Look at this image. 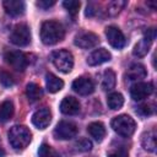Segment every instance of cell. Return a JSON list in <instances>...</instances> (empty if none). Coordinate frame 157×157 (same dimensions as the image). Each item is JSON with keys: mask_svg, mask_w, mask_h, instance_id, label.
<instances>
[{"mask_svg": "<svg viewBox=\"0 0 157 157\" xmlns=\"http://www.w3.org/2000/svg\"><path fill=\"white\" fill-rule=\"evenodd\" d=\"M65 36L64 26L58 21H45L40 27V39L45 45H53L63 40Z\"/></svg>", "mask_w": 157, "mask_h": 157, "instance_id": "1", "label": "cell"}, {"mask_svg": "<svg viewBox=\"0 0 157 157\" xmlns=\"http://www.w3.org/2000/svg\"><path fill=\"white\" fill-rule=\"evenodd\" d=\"M7 136H9L10 145L15 150L26 148L32 139V134H31L29 129L23 125H13L12 128H10Z\"/></svg>", "mask_w": 157, "mask_h": 157, "instance_id": "2", "label": "cell"}, {"mask_svg": "<svg viewBox=\"0 0 157 157\" xmlns=\"http://www.w3.org/2000/svg\"><path fill=\"white\" fill-rule=\"evenodd\" d=\"M110 125L118 135L124 136V137L131 136L136 129L135 120L130 115H126V114H120L118 117H114Z\"/></svg>", "mask_w": 157, "mask_h": 157, "instance_id": "3", "label": "cell"}, {"mask_svg": "<svg viewBox=\"0 0 157 157\" xmlns=\"http://www.w3.org/2000/svg\"><path fill=\"white\" fill-rule=\"evenodd\" d=\"M52 61L54 66L64 74L70 72L74 67V56L69 50H65V49H59L53 52Z\"/></svg>", "mask_w": 157, "mask_h": 157, "instance_id": "4", "label": "cell"}, {"mask_svg": "<svg viewBox=\"0 0 157 157\" xmlns=\"http://www.w3.org/2000/svg\"><path fill=\"white\" fill-rule=\"evenodd\" d=\"M10 42L17 47H26L31 42V31L27 25L20 23L13 27L10 34Z\"/></svg>", "mask_w": 157, "mask_h": 157, "instance_id": "5", "label": "cell"}, {"mask_svg": "<svg viewBox=\"0 0 157 157\" xmlns=\"http://www.w3.org/2000/svg\"><path fill=\"white\" fill-rule=\"evenodd\" d=\"M5 61L16 71H25L28 65V56L20 50H10L4 55Z\"/></svg>", "mask_w": 157, "mask_h": 157, "instance_id": "6", "label": "cell"}, {"mask_svg": "<svg viewBox=\"0 0 157 157\" xmlns=\"http://www.w3.org/2000/svg\"><path fill=\"white\" fill-rule=\"evenodd\" d=\"M77 131L78 129L74 123L61 120L58 123V125L54 129V136L59 140H70L76 136Z\"/></svg>", "mask_w": 157, "mask_h": 157, "instance_id": "7", "label": "cell"}, {"mask_svg": "<svg viewBox=\"0 0 157 157\" xmlns=\"http://www.w3.org/2000/svg\"><path fill=\"white\" fill-rule=\"evenodd\" d=\"M74 43L76 47L82 48V49H91L93 47H96L99 43V38L96 33L93 32H80L75 36Z\"/></svg>", "mask_w": 157, "mask_h": 157, "instance_id": "8", "label": "cell"}, {"mask_svg": "<svg viewBox=\"0 0 157 157\" xmlns=\"http://www.w3.org/2000/svg\"><path fill=\"white\" fill-rule=\"evenodd\" d=\"M105 37L108 39V43L115 49H121L126 44V39L123 32L115 26H108L105 28Z\"/></svg>", "mask_w": 157, "mask_h": 157, "instance_id": "9", "label": "cell"}, {"mask_svg": "<svg viewBox=\"0 0 157 157\" xmlns=\"http://www.w3.org/2000/svg\"><path fill=\"white\" fill-rule=\"evenodd\" d=\"M153 92V85L151 82H137L131 86L130 94L134 101H142L151 96Z\"/></svg>", "mask_w": 157, "mask_h": 157, "instance_id": "10", "label": "cell"}, {"mask_svg": "<svg viewBox=\"0 0 157 157\" xmlns=\"http://www.w3.org/2000/svg\"><path fill=\"white\" fill-rule=\"evenodd\" d=\"M72 90L81 96H88L94 92V83L90 77L81 76L72 82Z\"/></svg>", "mask_w": 157, "mask_h": 157, "instance_id": "11", "label": "cell"}, {"mask_svg": "<svg viewBox=\"0 0 157 157\" xmlns=\"http://www.w3.org/2000/svg\"><path fill=\"white\" fill-rule=\"evenodd\" d=\"M50 120H52V113L49 108L45 107L36 110L32 115V123L38 129H45L50 124Z\"/></svg>", "mask_w": 157, "mask_h": 157, "instance_id": "12", "label": "cell"}, {"mask_svg": "<svg viewBox=\"0 0 157 157\" xmlns=\"http://www.w3.org/2000/svg\"><path fill=\"white\" fill-rule=\"evenodd\" d=\"M2 6H4L6 13L12 17L23 15V12L26 10V5L21 0H5L2 2Z\"/></svg>", "mask_w": 157, "mask_h": 157, "instance_id": "13", "label": "cell"}, {"mask_svg": "<svg viewBox=\"0 0 157 157\" xmlns=\"http://www.w3.org/2000/svg\"><path fill=\"white\" fill-rule=\"evenodd\" d=\"M112 58L110 53L104 49V48H99V49H96L94 52H92L87 59V64L91 65V66H97V65H101L103 63H107Z\"/></svg>", "mask_w": 157, "mask_h": 157, "instance_id": "14", "label": "cell"}, {"mask_svg": "<svg viewBox=\"0 0 157 157\" xmlns=\"http://www.w3.org/2000/svg\"><path fill=\"white\" fill-rule=\"evenodd\" d=\"M60 112L66 115H75L80 112V102L75 97H65L60 103Z\"/></svg>", "mask_w": 157, "mask_h": 157, "instance_id": "15", "label": "cell"}, {"mask_svg": "<svg viewBox=\"0 0 157 157\" xmlns=\"http://www.w3.org/2000/svg\"><path fill=\"white\" fill-rule=\"evenodd\" d=\"M146 75H147V72H146V69L142 64H132L128 69L125 77L130 81H135V80H140V78L146 77Z\"/></svg>", "mask_w": 157, "mask_h": 157, "instance_id": "16", "label": "cell"}, {"mask_svg": "<svg viewBox=\"0 0 157 157\" xmlns=\"http://www.w3.org/2000/svg\"><path fill=\"white\" fill-rule=\"evenodd\" d=\"M87 131L88 134L98 142L103 141L104 136H105V128L101 121H93L87 126Z\"/></svg>", "mask_w": 157, "mask_h": 157, "instance_id": "17", "label": "cell"}, {"mask_svg": "<svg viewBox=\"0 0 157 157\" xmlns=\"http://www.w3.org/2000/svg\"><path fill=\"white\" fill-rule=\"evenodd\" d=\"M45 86H47L48 92L55 93V92H59L64 87V82H63V80H60L54 74H47V76H45Z\"/></svg>", "mask_w": 157, "mask_h": 157, "instance_id": "18", "label": "cell"}, {"mask_svg": "<svg viewBox=\"0 0 157 157\" xmlns=\"http://www.w3.org/2000/svg\"><path fill=\"white\" fill-rule=\"evenodd\" d=\"M156 130H148L142 135V146L146 151L148 152H155L156 151Z\"/></svg>", "mask_w": 157, "mask_h": 157, "instance_id": "19", "label": "cell"}, {"mask_svg": "<svg viewBox=\"0 0 157 157\" xmlns=\"http://www.w3.org/2000/svg\"><path fill=\"white\" fill-rule=\"evenodd\" d=\"M13 112H15V108H13V103L10 101V99H6L4 102L0 103V121H7L12 118L13 115Z\"/></svg>", "mask_w": 157, "mask_h": 157, "instance_id": "20", "label": "cell"}, {"mask_svg": "<svg viewBox=\"0 0 157 157\" xmlns=\"http://www.w3.org/2000/svg\"><path fill=\"white\" fill-rule=\"evenodd\" d=\"M26 96L31 102L38 101L43 96V90L34 82H29L26 86Z\"/></svg>", "mask_w": 157, "mask_h": 157, "instance_id": "21", "label": "cell"}, {"mask_svg": "<svg viewBox=\"0 0 157 157\" xmlns=\"http://www.w3.org/2000/svg\"><path fill=\"white\" fill-rule=\"evenodd\" d=\"M151 43H152V42H150V40L146 39V38L140 39V40L136 43V45L134 47L132 54H134L135 56H137V58H142V56H145V55L148 53L150 48H151Z\"/></svg>", "mask_w": 157, "mask_h": 157, "instance_id": "22", "label": "cell"}, {"mask_svg": "<svg viewBox=\"0 0 157 157\" xmlns=\"http://www.w3.org/2000/svg\"><path fill=\"white\" fill-rule=\"evenodd\" d=\"M107 104L112 110H117L120 109L124 104V97L121 93L119 92H113L110 94H108L107 97Z\"/></svg>", "mask_w": 157, "mask_h": 157, "instance_id": "23", "label": "cell"}, {"mask_svg": "<svg viewBox=\"0 0 157 157\" xmlns=\"http://www.w3.org/2000/svg\"><path fill=\"white\" fill-rule=\"evenodd\" d=\"M115 86V74L113 70L108 69L103 72V77H102V88L105 91H109L112 88H114Z\"/></svg>", "mask_w": 157, "mask_h": 157, "instance_id": "24", "label": "cell"}, {"mask_svg": "<svg viewBox=\"0 0 157 157\" xmlns=\"http://www.w3.org/2000/svg\"><path fill=\"white\" fill-rule=\"evenodd\" d=\"M126 5L125 1H121V0H114V1H110L108 2L107 5V12L109 16H115L120 12V10H123V7Z\"/></svg>", "mask_w": 157, "mask_h": 157, "instance_id": "25", "label": "cell"}, {"mask_svg": "<svg viewBox=\"0 0 157 157\" xmlns=\"http://www.w3.org/2000/svg\"><path fill=\"white\" fill-rule=\"evenodd\" d=\"M38 157H61V156L48 144H42L38 150Z\"/></svg>", "mask_w": 157, "mask_h": 157, "instance_id": "26", "label": "cell"}, {"mask_svg": "<svg viewBox=\"0 0 157 157\" xmlns=\"http://www.w3.org/2000/svg\"><path fill=\"white\" fill-rule=\"evenodd\" d=\"M80 5H81V2H80V1H75V0H69V1H64V2H63V6L67 10V12H69L72 17H75V16L78 13Z\"/></svg>", "mask_w": 157, "mask_h": 157, "instance_id": "27", "label": "cell"}, {"mask_svg": "<svg viewBox=\"0 0 157 157\" xmlns=\"http://www.w3.org/2000/svg\"><path fill=\"white\" fill-rule=\"evenodd\" d=\"M75 147L81 152H87L92 150V142L86 137H80L75 142Z\"/></svg>", "mask_w": 157, "mask_h": 157, "instance_id": "28", "label": "cell"}, {"mask_svg": "<svg viewBox=\"0 0 157 157\" xmlns=\"http://www.w3.org/2000/svg\"><path fill=\"white\" fill-rule=\"evenodd\" d=\"M0 83L5 87H11L15 85V80L10 72L0 69Z\"/></svg>", "mask_w": 157, "mask_h": 157, "instance_id": "29", "label": "cell"}, {"mask_svg": "<svg viewBox=\"0 0 157 157\" xmlns=\"http://www.w3.org/2000/svg\"><path fill=\"white\" fill-rule=\"evenodd\" d=\"M136 112L144 117H147V115H151L155 113V104L152 103H145V104H141L140 107H137Z\"/></svg>", "mask_w": 157, "mask_h": 157, "instance_id": "30", "label": "cell"}, {"mask_svg": "<svg viewBox=\"0 0 157 157\" xmlns=\"http://www.w3.org/2000/svg\"><path fill=\"white\" fill-rule=\"evenodd\" d=\"M108 157H129V152H128L126 148L120 147V148H117V150L112 151L108 155Z\"/></svg>", "mask_w": 157, "mask_h": 157, "instance_id": "31", "label": "cell"}, {"mask_svg": "<svg viewBox=\"0 0 157 157\" xmlns=\"http://www.w3.org/2000/svg\"><path fill=\"white\" fill-rule=\"evenodd\" d=\"M55 4V1L54 0H40V1H37V6L38 7H40V9H43V10H45V9H49L50 6H53Z\"/></svg>", "mask_w": 157, "mask_h": 157, "instance_id": "32", "label": "cell"}, {"mask_svg": "<svg viewBox=\"0 0 157 157\" xmlns=\"http://www.w3.org/2000/svg\"><path fill=\"white\" fill-rule=\"evenodd\" d=\"M144 38L148 39L150 42H153V39L156 38V29H155L153 27L147 28V29L145 31V37H144Z\"/></svg>", "mask_w": 157, "mask_h": 157, "instance_id": "33", "label": "cell"}, {"mask_svg": "<svg viewBox=\"0 0 157 157\" xmlns=\"http://www.w3.org/2000/svg\"><path fill=\"white\" fill-rule=\"evenodd\" d=\"M96 11H97V10H94V5H93V4H88L87 7H86V16L92 17V16L96 15Z\"/></svg>", "mask_w": 157, "mask_h": 157, "instance_id": "34", "label": "cell"}, {"mask_svg": "<svg viewBox=\"0 0 157 157\" xmlns=\"http://www.w3.org/2000/svg\"><path fill=\"white\" fill-rule=\"evenodd\" d=\"M4 155H5V151L2 148H0V157H4Z\"/></svg>", "mask_w": 157, "mask_h": 157, "instance_id": "35", "label": "cell"}]
</instances>
